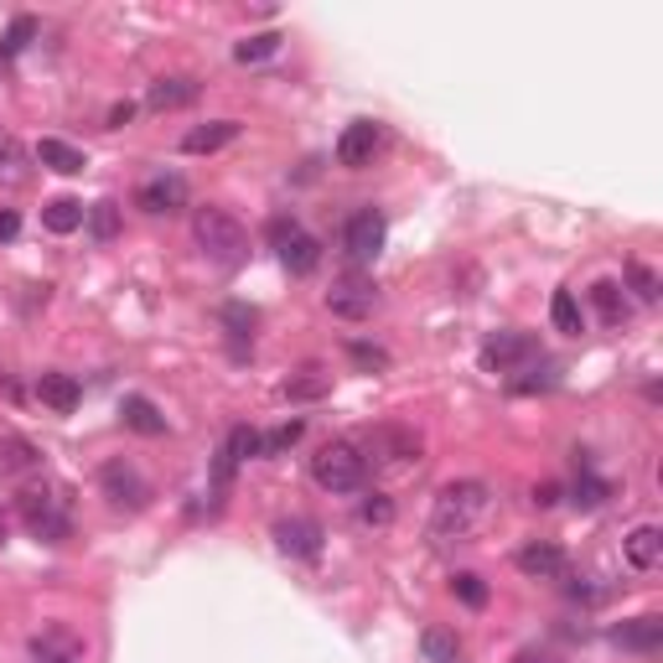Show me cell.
I'll return each instance as SVG.
<instances>
[{"label":"cell","mask_w":663,"mask_h":663,"mask_svg":"<svg viewBox=\"0 0 663 663\" xmlns=\"http://www.w3.org/2000/svg\"><path fill=\"white\" fill-rule=\"evenodd\" d=\"M513 663H545V659H539L534 648H524V653H519V659H513Z\"/></svg>","instance_id":"cell-45"},{"label":"cell","mask_w":663,"mask_h":663,"mask_svg":"<svg viewBox=\"0 0 663 663\" xmlns=\"http://www.w3.org/2000/svg\"><path fill=\"white\" fill-rule=\"evenodd\" d=\"M89 229H94L98 244H109V239L119 234V208L115 202H94V208H89Z\"/></svg>","instance_id":"cell-34"},{"label":"cell","mask_w":663,"mask_h":663,"mask_svg":"<svg viewBox=\"0 0 663 663\" xmlns=\"http://www.w3.org/2000/svg\"><path fill=\"white\" fill-rule=\"evenodd\" d=\"M420 653L430 663H462V643H456V632H446V627H426L420 632Z\"/></svg>","instance_id":"cell-28"},{"label":"cell","mask_w":663,"mask_h":663,"mask_svg":"<svg viewBox=\"0 0 663 663\" xmlns=\"http://www.w3.org/2000/svg\"><path fill=\"white\" fill-rule=\"evenodd\" d=\"M492 508V488L477 482V477H462V482H446L435 492V513H430V534L435 539H467L472 528L488 519Z\"/></svg>","instance_id":"cell-1"},{"label":"cell","mask_w":663,"mask_h":663,"mask_svg":"<svg viewBox=\"0 0 663 663\" xmlns=\"http://www.w3.org/2000/svg\"><path fill=\"white\" fill-rule=\"evenodd\" d=\"M477 358H482V369H488V373H513L519 363L534 358V342H528L524 332H492Z\"/></svg>","instance_id":"cell-12"},{"label":"cell","mask_w":663,"mask_h":663,"mask_svg":"<svg viewBox=\"0 0 663 663\" xmlns=\"http://www.w3.org/2000/svg\"><path fill=\"white\" fill-rule=\"evenodd\" d=\"M549 322H555V332H566V337H581V332H585L581 301H575L570 291H555V295H549Z\"/></svg>","instance_id":"cell-26"},{"label":"cell","mask_w":663,"mask_h":663,"mask_svg":"<svg viewBox=\"0 0 663 663\" xmlns=\"http://www.w3.org/2000/svg\"><path fill=\"white\" fill-rule=\"evenodd\" d=\"M275 47H280V37H275V32H259V37L239 42V47H234V58H239V62H259V58H270Z\"/></svg>","instance_id":"cell-36"},{"label":"cell","mask_w":663,"mask_h":663,"mask_svg":"<svg viewBox=\"0 0 663 663\" xmlns=\"http://www.w3.org/2000/svg\"><path fill=\"white\" fill-rule=\"evenodd\" d=\"M83 218H89V208H83L79 197H53V202L42 208L47 234H73V229H83Z\"/></svg>","instance_id":"cell-22"},{"label":"cell","mask_w":663,"mask_h":663,"mask_svg":"<svg viewBox=\"0 0 663 663\" xmlns=\"http://www.w3.org/2000/svg\"><path fill=\"white\" fill-rule=\"evenodd\" d=\"M218 322H223V332H229V342H234V352H244V342H254L259 312H254V306H244V301H229V306L218 312Z\"/></svg>","instance_id":"cell-24"},{"label":"cell","mask_w":663,"mask_h":663,"mask_svg":"<svg viewBox=\"0 0 663 663\" xmlns=\"http://www.w3.org/2000/svg\"><path fill=\"white\" fill-rule=\"evenodd\" d=\"M312 482L322 492H363V482H369V467H363V456H358V446L352 441H327V446L312 456Z\"/></svg>","instance_id":"cell-3"},{"label":"cell","mask_w":663,"mask_h":663,"mask_svg":"<svg viewBox=\"0 0 663 663\" xmlns=\"http://www.w3.org/2000/svg\"><path fill=\"white\" fill-rule=\"evenodd\" d=\"M32 37H37V16H16L11 21V32H5V42H0V58H16Z\"/></svg>","instance_id":"cell-35"},{"label":"cell","mask_w":663,"mask_h":663,"mask_svg":"<svg viewBox=\"0 0 663 663\" xmlns=\"http://www.w3.org/2000/svg\"><path fill=\"white\" fill-rule=\"evenodd\" d=\"M358 524L363 528H389L394 524V498H384V492L358 498Z\"/></svg>","instance_id":"cell-31"},{"label":"cell","mask_w":663,"mask_h":663,"mask_svg":"<svg viewBox=\"0 0 663 663\" xmlns=\"http://www.w3.org/2000/svg\"><path fill=\"white\" fill-rule=\"evenodd\" d=\"M384 239H389V223H384V213H379V208H358V213L348 218V229H342V254H348L352 270L373 265V259L384 254Z\"/></svg>","instance_id":"cell-6"},{"label":"cell","mask_w":663,"mask_h":663,"mask_svg":"<svg viewBox=\"0 0 663 663\" xmlns=\"http://www.w3.org/2000/svg\"><path fill=\"white\" fill-rule=\"evenodd\" d=\"M275 254H280V265H286L291 275H312L316 265H322V244H316L306 229H301V234H295L286 249H275Z\"/></svg>","instance_id":"cell-25"},{"label":"cell","mask_w":663,"mask_h":663,"mask_svg":"<svg viewBox=\"0 0 663 663\" xmlns=\"http://www.w3.org/2000/svg\"><path fill=\"white\" fill-rule=\"evenodd\" d=\"M0 472L32 477V472H42V451L32 446L26 435H5V441H0Z\"/></svg>","instance_id":"cell-19"},{"label":"cell","mask_w":663,"mask_h":663,"mask_svg":"<svg viewBox=\"0 0 663 663\" xmlns=\"http://www.w3.org/2000/svg\"><path fill=\"white\" fill-rule=\"evenodd\" d=\"M627 280H632V291H638V301H659V275L648 270V265H627Z\"/></svg>","instance_id":"cell-37"},{"label":"cell","mask_w":663,"mask_h":663,"mask_svg":"<svg viewBox=\"0 0 663 663\" xmlns=\"http://www.w3.org/2000/svg\"><path fill=\"white\" fill-rule=\"evenodd\" d=\"M451 591H456V602L472 606V612H482V606H488V581H482V575H472V570L451 575Z\"/></svg>","instance_id":"cell-32"},{"label":"cell","mask_w":663,"mask_h":663,"mask_svg":"<svg viewBox=\"0 0 663 663\" xmlns=\"http://www.w3.org/2000/svg\"><path fill=\"white\" fill-rule=\"evenodd\" d=\"M295 234H301V223H295V218H286V213L265 223V239H270V249H286Z\"/></svg>","instance_id":"cell-38"},{"label":"cell","mask_w":663,"mask_h":663,"mask_svg":"<svg viewBox=\"0 0 663 663\" xmlns=\"http://www.w3.org/2000/svg\"><path fill=\"white\" fill-rule=\"evenodd\" d=\"M79 659H83V648L68 627H47V632L32 638V663H79Z\"/></svg>","instance_id":"cell-15"},{"label":"cell","mask_w":663,"mask_h":663,"mask_svg":"<svg viewBox=\"0 0 663 663\" xmlns=\"http://www.w3.org/2000/svg\"><path fill=\"white\" fill-rule=\"evenodd\" d=\"M379 151H384V125L379 119H352L348 130L337 136V166H348V172L373 166Z\"/></svg>","instance_id":"cell-8"},{"label":"cell","mask_w":663,"mask_h":663,"mask_svg":"<svg viewBox=\"0 0 663 663\" xmlns=\"http://www.w3.org/2000/svg\"><path fill=\"white\" fill-rule=\"evenodd\" d=\"M37 399L47 405V410L73 415V410H79V399H83V389H79V379H73V373H42V379H37Z\"/></svg>","instance_id":"cell-16"},{"label":"cell","mask_w":663,"mask_h":663,"mask_svg":"<svg viewBox=\"0 0 663 663\" xmlns=\"http://www.w3.org/2000/svg\"><path fill=\"white\" fill-rule=\"evenodd\" d=\"M98 488H104V498L115 508H130V513H140V508L151 503V488H146V477H140L130 462H104Z\"/></svg>","instance_id":"cell-9"},{"label":"cell","mask_w":663,"mask_h":663,"mask_svg":"<svg viewBox=\"0 0 663 663\" xmlns=\"http://www.w3.org/2000/svg\"><path fill=\"white\" fill-rule=\"evenodd\" d=\"M513 566L524 570L528 581H566L570 575V555L560 545H549V539H534L513 555Z\"/></svg>","instance_id":"cell-10"},{"label":"cell","mask_w":663,"mask_h":663,"mask_svg":"<svg viewBox=\"0 0 663 663\" xmlns=\"http://www.w3.org/2000/svg\"><path fill=\"white\" fill-rule=\"evenodd\" d=\"M606 498H612V482H606V477H596V472L581 462V477H575V503L596 508V503H606Z\"/></svg>","instance_id":"cell-33"},{"label":"cell","mask_w":663,"mask_h":663,"mask_svg":"<svg viewBox=\"0 0 663 663\" xmlns=\"http://www.w3.org/2000/svg\"><path fill=\"white\" fill-rule=\"evenodd\" d=\"M239 119H208V125H197V130H187L182 136V151L187 156H213V151H223L229 140H239Z\"/></svg>","instance_id":"cell-14"},{"label":"cell","mask_w":663,"mask_h":663,"mask_svg":"<svg viewBox=\"0 0 663 663\" xmlns=\"http://www.w3.org/2000/svg\"><path fill=\"white\" fill-rule=\"evenodd\" d=\"M197 94H202L197 79H161V83H151L146 104H151V109H182V104H193Z\"/></svg>","instance_id":"cell-23"},{"label":"cell","mask_w":663,"mask_h":663,"mask_svg":"<svg viewBox=\"0 0 663 663\" xmlns=\"http://www.w3.org/2000/svg\"><path fill=\"white\" fill-rule=\"evenodd\" d=\"M16 508H21V524H26V534H32V539H42V545H62V539L73 534L68 503H62L58 492L26 488V492L16 498Z\"/></svg>","instance_id":"cell-5"},{"label":"cell","mask_w":663,"mask_h":663,"mask_svg":"<svg viewBox=\"0 0 663 663\" xmlns=\"http://www.w3.org/2000/svg\"><path fill=\"white\" fill-rule=\"evenodd\" d=\"M358 456H363V467L410 472L415 462H420V435H415V430H405V426H373L369 435H363Z\"/></svg>","instance_id":"cell-4"},{"label":"cell","mask_w":663,"mask_h":663,"mask_svg":"<svg viewBox=\"0 0 663 663\" xmlns=\"http://www.w3.org/2000/svg\"><path fill=\"white\" fill-rule=\"evenodd\" d=\"M21 234V218L11 208H0V239H16Z\"/></svg>","instance_id":"cell-43"},{"label":"cell","mask_w":663,"mask_h":663,"mask_svg":"<svg viewBox=\"0 0 663 663\" xmlns=\"http://www.w3.org/2000/svg\"><path fill=\"white\" fill-rule=\"evenodd\" d=\"M119 415H125V426L136 430V435H166V415H161L146 394H125Z\"/></svg>","instance_id":"cell-20"},{"label":"cell","mask_w":663,"mask_h":663,"mask_svg":"<svg viewBox=\"0 0 663 663\" xmlns=\"http://www.w3.org/2000/svg\"><path fill=\"white\" fill-rule=\"evenodd\" d=\"M0 394H11V399H16V384H11V373L0 369Z\"/></svg>","instance_id":"cell-44"},{"label":"cell","mask_w":663,"mask_h":663,"mask_svg":"<svg viewBox=\"0 0 663 663\" xmlns=\"http://www.w3.org/2000/svg\"><path fill=\"white\" fill-rule=\"evenodd\" d=\"M37 161L47 166V172H62V176H79L83 166H89L79 146H68V140H53V136L37 146Z\"/></svg>","instance_id":"cell-21"},{"label":"cell","mask_w":663,"mask_h":663,"mask_svg":"<svg viewBox=\"0 0 663 663\" xmlns=\"http://www.w3.org/2000/svg\"><path fill=\"white\" fill-rule=\"evenodd\" d=\"M306 435V420H286V426H275L270 435H259V456H286Z\"/></svg>","instance_id":"cell-30"},{"label":"cell","mask_w":663,"mask_h":663,"mask_svg":"<svg viewBox=\"0 0 663 663\" xmlns=\"http://www.w3.org/2000/svg\"><path fill=\"white\" fill-rule=\"evenodd\" d=\"M130 119H136V104L125 98V104H115V109H109V130H125Z\"/></svg>","instance_id":"cell-41"},{"label":"cell","mask_w":663,"mask_h":663,"mask_svg":"<svg viewBox=\"0 0 663 663\" xmlns=\"http://www.w3.org/2000/svg\"><path fill=\"white\" fill-rule=\"evenodd\" d=\"M286 394H291V399H322V394H327V379H291Z\"/></svg>","instance_id":"cell-40"},{"label":"cell","mask_w":663,"mask_h":663,"mask_svg":"<svg viewBox=\"0 0 663 663\" xmlns=\"http://www.w3.org/2000/svg\"><path fill=\"white\" fill-rule=\"evenodd\" d=\"M612 638H617L627 653H659L663 648V617H632V623H623Z\"/></svg>","instance_id":"cell-18"},{"label":"cell","mask_w":663,"mask_h":663,"mask_svg":"<svg viewBox=\"0 0 663 663\" xmlns=\"http://www.w3.org/2000/svg\"><path fill=\"white\" fill-rule=\"evenodd\" d=\"M275 545L295 555V560H316L322 555V524L316 519H280L275 524Z\"/></svg>","instance_id":"cell-13"},{"label":"cell","mask_w":663,"mask_h":663,"mask_svg":"<svg viewBox=\"0 0 663 663\" xmlns=\"http://www.w3.org/2000/svg\"><path fill=\"white\" fill-rule=\"evenodd\" d=\"M373 306H379V286H373L363 270H348L342 280H332V291H327V312L332 316L363 322V316H373Z\"/></svg>","instance_id":"cell-7"},{"label":"cell","mask_w":663,"mask_h":663,"mask_svg":"<svg viewBox=\"0 0 663 663\" xmlns=\"http://www.w3.org/2000/svg\"><path fill=\"white\" fill-rule=\"evenodd\" d=\"M348 352L363 363V369H389V352L384 348H369V342H348Z\"/></svg>","instance_id":"cell-39"},{"label":"cell","mask_w":663,"mask_h":663,"mask_svg":"<svg viewBox=\"0 0 663 663\" xmlns=\"http://www.w3.org/2000/svg\"><path fill=\"white\" fill-rule=\"evenodd\" d=\"M26 182H32L26 151H21L11 136H0V187H26Z\"/></svg>","instance_id":"cell-27"},{"label":"cell","mask_w":663,"mask_h":663,"mask_svg":"<svg viewBox=\"0 0 663 663\" xmlns=\"http://www.w3.org/2000/svg\"><path fill=\"white\" fill-rule=\"evenodd\" d=\"M534 503H539V508L560 503V482H539V488H534Z\"/></svg>","instance_id":"cell-42"},{"label":"cell","mask_w":663,"mask_h":663,"mask_svg":"<svg viewBox=\"0 0 663 663\" xmlns=\"http://www.w3.org/2000/svg\"><path fill=\"white\" fill-rule=\"evenodd\" d=\"M623 549H627V566H632V570H659V560H663V528L638 524L623 539Z\"/></svg>","instance_id":"cell-17"},{"label":"cell","mask_w":663,"mask_h":663,"mask_svg":"<svg viewBox=\"0 0 663 663\" xmlns=\"http://www.w3.org/2000/svg\"><path fill=\"white\" fill-rule=\"evenodd\" d=\"M193 239L218 270H239V265L249 259V234H244V223H239L234 213H223V208H197Z\"/></svg>","instance_id":"cell-2"},{"label":"cell","mask_w":663,"mask_h":663,"mask_svg":"<svg viewBox=\"0 0 663 663\" xmlns=\"http://www.w3.org/2000/svg\"><path fill=\"white\" fill-rule=\"evenodd\" d=\"M591 306L602 312V322H606V327H617V322H623V316H627L623 286H617V280H596V286H591Z\"/></svg>","instance_id":"cell-29"},{"label":"cell","mask_w":663,"mask_h":663,"mask_svg":"<svg viewBox=\"0 0 663 663\" xmlns=\"http://www.w3.org/2000/svg\"><path fill=\"white\" fill-rule=\"evenodd\" d=\"M136 208H146V213H182L187 208V176L156 172L151 182H140Z\"/></svg>","instance_id":"cell-11"},{"label":"cell","mask_w":663,"mask_h":663,"mask_svg":"<svg viewBox=\"0 0 663 663\" xmlns=\"http://www.w3.org/2000/svg\"><path fill=\"white\" fill-rule=\"evenodd\" d=\"M0 545H5V519H0Z\"/></svg>","instance_id":"cell-46"}]
</instances>
